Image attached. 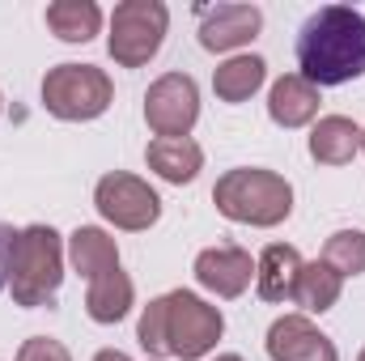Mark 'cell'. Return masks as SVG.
<instances>
[{"label": "cell", "instance_id": "6da1fadb", "mask_svg": "<svg viewBox=\"0 0 365 361\" xmlns=\"http://www.w3.org/2000/svg\"><path fill=\"white\" fill-rule=\"evenodd\" d=\"M302 77L319 86H344L365 73V17L349 4H323L297 34Z\"/></svg>", "mask_w": 365, "mask_h": 361}, {"label": "cell", "instance_id": "7a4b0ae2", "mask_svg": "<svg viewBox=\"0 0 365 361\" xmlns=\"http://www.w3.org/2000/svg\"><path fill=\"white\" fill-rule=\"evenodd\" d=\"M221 310L200 302L195 293L187 289H175L158 302L145 306L140 315V345L149 357H182V361H195L204 357L217 340H221Z\"/></svg>", "mask_w": 365, "mask_h": 361}, {"label": "cell", "instance_id": "3957f363", "mask_svg": "<svg viewBox=\"0 0 365 361\" xmlns=\"http://www.w3.org/2000/svg\"><path fill=\"white\" fill-rule=\"evenodd\" d=\"M64 276V247L51 225H30L13 238L9 251V289L17 306H47Z\"/></svg>", "mask_w": 365, "mask_h": 361}, {"label": "cell", "instance_id": "277c9868", "mask_svg": "<svg viewBox=\"0 0 365 361\" xmlns=\"http://www.w3.org/2000/svg\"><path fill=\"white\" fill-rule=\"evenodd\" d=\"M217 208L242 225H280L293 213V187L272 171H230L212 187Z\"/></svg>", "mask_w": 365, "mask_h": 361}, {"label": "cell", "instance_id": "5b68a950", "mask_svg": "<svg viewBox=\"0 0 365 361\" xmlns=\"http://www.w3.org/2000/svg\"><path fill=\"white\" fill-rule=\"evenodd\" d=\"M110 93V77L93 64H60L43 77V102L56 119H98Z\"/></svg>", "mask_w": 365, "mask_h": 361}, {"label": "cell", "instance_id": "8992f818", "mask_svg": "<svg viewBox=\"0 0 365 361\" xmlns=\"http://www.w3.org/2000/svg\"><path fill=\"white\" fill-rule=\"evenodd\" d=\"M166 4L162 0H128L110 13V56L123 68H140L145 60L158 56L166 39Z\"/></svg>", "mask_w": 365, "mask_h": 361}, {"label": "cell", "instance_id": "52a82bcc", "mask_svg": "<svg viewBox=\"0 0 365 361\" xmlns=\"http://www.w3.org/2000/svg\"><path fill=\"white\" fill-rule=\"evenodd\" d=\"M93 204L119 230H149L158 221V213H162V200H158V191L149 183H140L136 175H119V171L98 179Z\"/></svg>", "mask_w": 365, "mask_h": 361}, {"label": "cell", "instance_id": "ba28073f", "mask_svg": "<svg viewBox=\"0 0 365 361\" xmlns=\"http://www.w3.org/2000/svg\"><path fill=\"white\" fill-rule=\"evenodd\" d=\"M195 115H200V93H195V81L182 73L158 77L145 93V119L158 136H187Z\"/></svg>", "mask_w": 365, "mask_h": 361}, {"label": "cell", "instance_id": "9c48e42d", "mask_svg": "<svg viewBox=\"0 0 365 361\" xmlns=\"http://www.w3.org/2000/svg\"><path fill=\"white\" fill-rule=\"evenodd\" d=\"M268 353L272 361H340L336 345L306 319V315H284L268 332Z\"/></svg>", "mask_w": 365, "mask_h": 361}, {"label": "cell", "instance_id": "30bf717a", "mask_svg": "<svg viewBox=\"0 0 365 361\" xmlns=\"http://www.w3.org/2000/svg\"><path fill=\"white\" fill-rule=\"evenodd\" d=\"M251 276H255L251 255H247L242 247H230V243L208 247V251H200V260H195V280H200L204 289H212L217 298H238V293L251 285Z\"/></svg>", "mask_w": 365, "mask_h": 361}, {"label": "cell", "instance_id": "8fae6325", "mask_svg": "<svg viewBox=\"0 0 365 361\" xmlns=\"http://www.w3.org/2000/svg\"><path fill=\"white\" fill-rule=\"evenodd\" d=\"M264 26V13L255 4H217L204 13V26H200V43L208 51H234L242 43H251Z\"/></svg>", "mask_w": 365, "mask_h": 361}, {"label": "cell", "instance_id": "7c38bea8", "mask_svg": "<svg viewBox=\"0 0 365 361\" xmlns=\"http://www.w3.org/2000/svg\"><path fill=\"white\" fill-rule=\"evenodd\" d=\"M268 115H272L280 128H302V123H310L319 115V90L302 73H289L268 93Z\"/></svg>", "mask_w": 365, "mask_h": 361}, {"label": "cell", "instance_id": "4fadbf2b", "mask_svg": "<svg viewBox=\"0 0 365 361\" xmlns=\"http://www.w3.org/2000/svg\"><path fill=\"white\" fill-rule=\"evenodd\" d=\"M297 272H302V260L289 243H272L264 247L259 264H255V285H259V298L264 302H289L293 289H297Z\"/></svg>", "mask_w": 365, "mask_h": 361}, {"label": "cell", "instance_id": "5bb4252c", "mask_svg": "<svg viewBox=\"0 0 365 361\" xmlns=\"http://www.w3.org/2000/svg\"><path fill=\"white\" fill-rule=\"evenodd\" d=\"M357 149H361V128L344 115H327L310 132V158L323 166H344V162H353Z\"/></svg>", "mask_w": 365, "mask_h": 361}, {"label": "cell", "instance_id": "9a60e30c", "mask_svg": "<svg viewBox=\"0 0 365 361\" xmlns=\"http://www.w3.org/2000/svg\"><path fill=\"white\" fill-rule=\"evenodd\" d=\"M145 158H149V166H153L166 183H191L200 175V166H204L200 145L187 141V136H158Z\"/></svg>", "mask_w": 365, "mask_h": 361}, {"label": "cell", "instance_id": "2e32d148", "mask_svg": "<svg viewBox=\"0 0 365 361\" xmlns=\"http://www.w3.org/2000/svg\"><path fill=\"white\" fill-rule=\"evenodd\" d=\"M68 255H73V268L81 272V276H106V272L119 268V251H115V238H106L102 230H93V225H81L73 238H68Z\"/></svg>", "mask_w": 365, "mask_h": 361}, {"label": "cell", "instance_id": "e0dca14e", "mask_svg": "<svg viewBox=\"0 0 365 361\" xmlns=\"http://www.w3.org/2000/svg\"><path fill=\"white\" fill-rule=\"evenodd\" d=\"M264 77H268V64L259 56H234L212 73V90L221 102H247L264 86Z\"/></svg>", "mask_w": 365, "mask_h": 361}, {"label": "cell", "instance_id": "ac0fdd59", "mask_svg": "<svg viewBox=\"0 0 365 361\" xmlns=\"http://www.w3.org/2000/svg\"><path fill=\"white\" fill-rule=\"evenodd\" d=\"M47 26L64 43H90L102 26V9L93 0H56L47 4Z\"/></svg>", "mask_w": 365, "mask_h": 361}, {"label": "cell", "instance_id": "d6986e66", "mask_svg": "<svg viewBox=\"0 0 365 361\" xmlns=\"http://www.w3.org/2000/svg\"><path fill=\"white\" fill-rule=\"evenodd\" d=\"M340 272H331L323 260H314V264H302L297 272V289H293V302L302 306V310H314V315H323V310H331L336 302H340Z\"/></svg>", "mask_w": 365, "mask_h": 361}, {"label": "cell", "instance_id": "ffe728a7", "mask_svg": "<svg viewBox=\"0 0 365 361\" xmlns=\"http://www.w3.org/2000/svg\"><path fill=\"white\" fill-rule=\"evenodd\" d=\"M86 306H90V319H98V323H119L128 315V306H132V280L119 268L90 280Z\"/></svg>", "mask_w": 365, "mask_h": 361}, {"label": "cell", "instance_id": "44dd1931", "mask_svg": "<svg viewBox=\"0 0 365 361\" xmlns=\"http://www.w3.org/2000/svg\"><path fill=\"white\" fill-rule=\"evenodd\" d=\"M323 264L331 272H340V276L365 272V234L361 230H340V234H331L327 247H323Z\"/></svg>", "mask_w": 365, "mask_h": 361}, {"label": "cell", "instance_id": "7402d4cb", "mask_svg": "<svg viewBox=\"0 0 365 361\" xmlns=\"http://www.w3.org/2000/svg\"><path fill=\"white\" fill-rule=\"evenodd\" d=\"M17 361H73V357H68V349H64L60 340L34 336V340H26V345H21V353H17Z\"/></svg>", "mask_w": 365, "mask_h": 361}, {"label": "cell", "instance_id": "603a6c76", "mask_svg": "<svg viewBox=\"0 0 365 361\" xmlns=\"http://www.w3.org/2000/svg\"><path fill=\"white\" fill-rule=\"evenodd\" d=\"M13 238H17V234H13L9 225H0V289L9 285V251H13Z\"/></svg>", "mask_w": 365, "mask_h": 361}, {"label": "cell", "instance_id": "cb8c5ba5", "mask_svg": "<svg viewBox=\"0 0 365 361\" xmlns=\"http://www.w3.org/2000/svg\"><path fill=\"white\" fill-rule=\"evenodd\" d=\"M93 361H132V357H128V353H119V349H102Z\"/></svg>", "mask_w": 365, "mask_h": 361}, {"label": "cell", "instance_id": "d4e9b609", "mask_svg": "<svg viewBox=\"0 0 365 361\" xmlns=\"http://www.w3.org/2000/svg\"><path fill=\"white\" fill-rule=\"evenodd\" d=\"M217 361H242V357L238 353H225V357H217Z\"/></svg>", "mask_w": 365, "mask_h": 361}, {"label": "cell", "instance_id": "484cf974", "mask_svg": "<svg viewBox=\"0 0 365 361\" xmlns=\"http://www.w3.org/2000/svg\"><path fill=\"white\" fill-rule=\"evenodd\" d=\"M361 149H365V132H361Z\"/></svg>", "mask_w": 365, "mask_h": 361}, {"label": "cell", "instance_id": "4316f807", "mask_svg": "<svg viewBox=\"0 0 365 361\" xmlns=\"http://www.w3.org/2000/svg\"><path fill=\"white\" fill-rule=\"evenodd\" d=\"M357 361H365V353H361V357H357Z\"/></svg>", "mask_w": 365, "mask_h": 361}]
</instances>
